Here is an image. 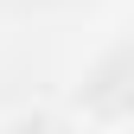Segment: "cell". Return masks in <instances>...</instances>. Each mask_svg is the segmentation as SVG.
I'll use <instances>...</instances> for the list:
<instances>
[{
  "label": "cell",
  "instance_id": "1",
  "mask_svg": "<svg viewBox=\"0 0 134 134\" xmlns=\"http://www.w3.org/2000/svg\"><path fill=\"white\" fill-rule=\"evenodd\" d=\"M121 128H128V134H134V96H128V109H121Z\"/></svg>",
  "mask_w": 134,
  "mask_h": 134
}]
</instances>
